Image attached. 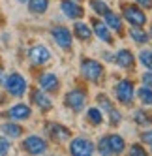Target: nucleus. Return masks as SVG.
<instances>
[{"instance_id": "nucleus-21", "label": "nucleus", "mask_w": 152, "mask_h": 156, "mask_svg": "<svg viewBox=\"0 0 152 156\" xmlns=\"http://www.w3.org/2000/svg\"><path fill=\"white\" fill-rule=\"evenodd\" d=\"M86 120H88L92 126H102V122H103V111L100 107H90L88 111H86Z\"/></svg>"}, {"instance_id": "nucleus-30", "label": "nucleus", "mask_w": 152, "mask_h": 156, "mask_svg": "<svg viewBox=\"0 0 152 156\" xmlns=\"http://www.w3.org/2000/svg\"><path fill=\"white\" fill-rule=\"evenodd\" d=\"M141 141L152 149V130H145L143 133H141Z\"/></svg>"}, {"instance_id": "nucleus-27", "label": "nucleus", "mask_w": 152, "mask_h": 156, "mask_svg": "<svg viewBox=\"0 0 152 156\" xmlns=\"http://www.w3.org/2000/svg\"><path fill=\"white\" fill-rule=\"evenodd\" d=\"M139 60H141V64H143L147 70L152 72V49H143V51H139Z\"/></svg>"}, {"instance_id": "nucleus-37", "label": "nucleus", "mask_w": 152, "mask_h": 156, "mask_svg": "<svg viewBox=\"0 0 152 156\" xmlns=\"http://www.w3.org/2000/svg\"><path fill=\"white\" fill-rule=\"evenodd\" d=\"M19 2H28V0H19Z\"/></svg>"}, {"instance_id": "nucleus-34", "label": "nucleus", "mask_w": 152, "mask_h": 156, "mask_svg": "<svg viewBox=\"0 0 152 156\" xmlns=\"http://www.w3.org/2000/svg\"><path fill=\"white\" fill-rule=\"evenodd\" d=\"M135 4H139V6H143L145 9H150L152 8V0H133Z\"/></svg>"}, {"instance_id": "nucleus-2", "label": "nucleus", "mask_w": 152, "mask_h": 156, "mask_svg": "<svg viewBox=\"0 0 152 156\" xmlns=\"http://www.w3.org/2000/svg\"><path fill=\"white\" fill-rule=\"evenodd\" d=\"M81 73L86 81L100 83L103 77V64L94 60V58H83L81 60Z\"/></svg>"}, {"instance_id": "nucleus-25", "label": "nucleus", "mask_w": 152, "mask_h": 156, "mask_svg": "<svg viewBox=\"0 0 152 156\" xmlns=\"http://www.w3.org/2000/svg\"><path fill=\"white\" fill-rule=\"evenodd\" d=\"M135 96L139 98V102L143 104V105H152V88L148 87H141L139 90H135Z\"/></svg>"}, {"instance_id": "nucleus-5", "label": "nucleus", "mask_w": 152, "mask_h": 156, "mask_svg": "<svg viewBox=\"0 0 152 156\" xmlns=\"http://www.w3.org/2000/svg\"><path fill=\"white\" fill-rule=\"evenodd\" d=\"M122 17L124 21H128L132 27H145L147 25V15L139 6H130V4H122Z\"/></svg>"}, {"instance_id": "nucleus-17", "label": "nucleus", "mask_w": 152, "mask_h": 156, "mask_svg": "<svg viewBox=\"0 0 152 156\" xmlns=\"http://www.w3.org/2000/svg\"><path fill=\"white\" fill-rule=\"evenodd\" d=\"M32 102H34V105L40 107V111H43V113L51 111V107H53L51 98H49L45 92H40V90H34V92H32Z\"/></svg>"}, {"instance_id": "nucleus-20", "label": "nucleus", "mask_w": 152, "mask_h": 156, "mask_svg": "<svg viewBox=\"0 0 152 156\" xmlns=\"http://www.w3.org/2000/svg\"><path fill=\"white\" fill-rule=\"evenodd\" d=\"M130 38H132L135 43H139V45H145V43L150 40L148 32H145L143 27H132V28H130Z\"/></svg>"}, {"instance_id": "nucleus-35", "label": "nucleus", "mask_w": 152, "mask_h": 156, "mask_svg": "<svg viewBox=\"0 0 152 156\" xmlns=\"http://www.w3.org/2000/svg\"><path fill=\"white\" fill-rule=\"evenodd\" d=\"M4 102H6V98H4V96H2V94H0V105H2V104H4Z\"/></svg>"}, {"instance_id": "nucleus-36", "label": "nucleus", "mask_w": 152, "mask_h": 156, "mask_svg": "<svg viewBox=\"0 0 152 156\" xmlns=\"http://www.w3.org/2000/svg\"><path fill=\"white\" fill-rule=\"evenodd\" d=\"M148 38H150V40H152V28H150V32H148Z\"/></svg>"}, {"instance_id": "nucleus-26", "label": "nucleus", "mask_w": 152, "mask_h": 156, "mask_svg": "<svg viewBox=\"0 0 152 156\" xmlns=\"http://www.w3.org/2000/svg\"><path fill=\"white\" fill-rule=\"evenodd\" d=\"M96 102H98V105H100V109L103 111V113H109V111L115 107L113 102H111V100L107 98L105 94H98V96H96Z\"/></svg>"}, {"instance_id": "nucleus-14", "label": "nucleus", "mask_w": 152, "mask_h": 156, "mask_svg": "<svg viewBox=\"0 0 152 156\" xmlns=\"http://www.w3.org/2000/svg\"><path fill=\"white\" fill-rule=\"evenodd\" d=\"M115 62H116L118 68H122V70H132L135 66V57L132 55V51L120 49V51H116V55H115Z\"/></svg>"}, {"instance_id": "nucleus-15", "label": "nucleus", "mask_w": 152, "mask_h": 156, "mask_svg": "<svg viewBox=\"0 0 152 156\" xmlns=\"http://www.w3.org/2000/svg\"><path fill=\"white\" fill-rule=\"evenodd\" d=\"M92 32L96 34V38H100L103 43H113V36H111V30L107 28V25L100 19H94L92 21Z\"/></svg>"}, {"instance_id": "nucleus-1", "label": "nucleus", "mask_w": 152, "mask_h": 156, "mask_svg": "<svg viewBox=\"0 0 152 156\" xmlns=\"http://www.w3.org/2000/svg\"><path fill=\"white\" fill-rule=\"evenodd\" d=\"M126 149V141L122 136L118 133H109V136H103L98 143V151L100 154H120Z\"/></svg>"}, {"instance_id": "nucleus-23", "label": "nucleus", "mask_w": 152, "mask_h": 156, "mask_svg": "<svg viewBox=\"0 0 152 156\" xmlns=\"http://www.w3.org/2000/svg\"><path fill=\"white\" fill-rule=\"evenodd\" d=\"M0 130H2L8 137H21V133H23V128L19 124H15V122H4V124L0 126Z\"/></svg>"}, {"instance_id": "nucleus-12", "label": "nucleus", "mask_w": 152, "mask_h": 156, "mask_svg": "<svg viewBox=\"0 0 152 156\" xmlns=\"http://www.w3.org/2000/svg\"><path fill=\"white\" fill-rule=\"evenodd\" d=\"M38 85H40V88L43 92H57L58 87H60V81H58V77L55 73L45 72V73H41L38 77Z\"/></svg>"}, {"instance_id": "nucleus-11", "label": "nucleus", "mask_w": 152, "mask_h": 156, "mask_svg": "<svg viewBox=\"0 0 152 156\" xmlns=\"http://www.w3.org/2000/svg\"><path fill=\"white\" fill-rule=\"evenodd\" d=\"M28 58H30L32 64L41 66V64L49 62V58H51V51H49L45 45H34V47L28 49Z\"/></svg>"}, {"instance_id": "nucleus-33", "label": "nucleus", "mask_w": 152, "mask_h": 156, "mask_svg": "<svg viewBox=\"0 0 152 156\" xmlns=\"http://www.w3.org/2000/svg\"><path fill=\"white\" fill-rule=\"evenodd\" d=\"M141 81H143V85H145V87L152 88V72H150V70H148V72H145V73H143V77H141Z\"/></svg>"}, {"instance_id": "nucleus-28", "label": "nucleus", "mask_w": 152, "mask_h": 156, "mask_svg": "<svg viewBox=\"0 0 152 156\" xmlns=\"http://www.w3.org/2000/svg\"><path fill=\"white\" fill-rule=\"evenodd\" d=\"M90 8H92V12H94V13H98L100 17L107 12V9H109V6H107L103 0H90Z\"/></svg>"}, {"instance_id": "nucleus-24", "label": "nucleus", "mask_w": 152, "mask_h": 156, "mask_svg": "<svg viewBox=\"0 0 152 156\" xmlns=\"http://www.w3.org/2000/svg\"><path fill=\"white\" fill-rule=\"evenodd\" d=\"M133 120L139 126H152V115L145 109H137L135 115H133Z\"/></svg>"}, {"instance_id": "nucleus-32", "label": "nucleus", "mask_w": 152, "mask_h": 156, "mask_svg": "<svg viewBox=\"0 0 152 156\" xmlns=\"http://www.w3.org/2000/svg\"><path fill=\"white\" fill-rule=\"evenodd\" d=\"M9 147H12V143H9L6 137H0V154L9 152Z\"/></svg>"}, {"instance_id": "nucleus-31", "label": "nucleus", "mask_w": 152, "mask_h": 156, "mask_svg": "<svg viewBox=\"0 0 152 156\" xmlns=\"http://www.w3.org/2000/svg\"><path fill=\"white\" fill-rule=\"evenodd\" d=\"M130 154H139V156H147V151H145V147H141V145H132L130 147Z\"/></svg>"}, {"instance_id": "nucleus-10", "label": "nucleus", "mask_w": 152, "mask_h": 156, "mask_svg": "<svg viewBox=\"0 0 152 156\" xmlns=\"http://www.w3.org/2000/svg\"><path fill=\"white\" fill-rule=\"evenodd\" d=\"M45 130L49 133V137L53 141H57V143H64V141H68L71 137V130L66 128L64 124H58V122H49L45 126Z\"/></svg>"}, {"instance_id": "nucleus-8", "label": "nucleus", "mask_w": 152, "mask_h": 156, "mask_svg": "<svg viewBox=\"0 0 152 156\" xmlns=\"http://www.w3.org/2000/svg\"><path fill=\"white\" fill-rule=\"evenodd\" d=\"M94 151H96L94 143L86 137H75L70 143V152L75 154V156H90Z\"/></svg>"}, {"instance_id": "nucleus-6", "label": "nucleus", "mask_w": 152, "mask_h": 156, "mask_svg": "<svg viewBox=\"0 0 152 156\" xmlns=\"http://www.w3.org/2000/svg\"><path fill=\"white\" fill-rule=\"evenodd\" d=\"M115 96H116V100L122 105H130V104L133 102V96H135L133 83L130 81V79H120L118 85L115 87Z\"/></svg>"}, {"instance_id": "nucleus-18", "label": "nucleus", "mask_w": 152, "mask_h": 156, "mask_svg": "<svg viewBox=\"0 0 152 156\" xmlns=\"http://www.w3.org/2000/svg\"><path fill=\"white\" fill-rule=\"evenodd\" d=\"M8 115L12 117L13 120H26V119H30L32 111H30V107L26 104H17V105H13L12 109L8 111Z\"/></svg>"}, {"instance_id": "nucleus-29", "label": "nucleus", "mask_w": 152, "mask_h": 156, "mask_svg": "<svg viewBox=\"0 0 152 156\" xmlns=\"http://www.w3.org/2000/svg\"><path fill=\"white\" fill-rule=\"evenodd\" d=\"M120 120H122V115H120V111L113 107V109L109 111V122H111V124L115 126V124H118Z\"/></svg>"}, {"instance_id": "nucleus-19", "label": "nucleus", "mask_w": 152, "mask_h": 156, "mask_svg": "<svg viewBox=\"0 0 152 156\" xmlns=\"http://www.w3.org/2000/svg\"><path fill=\"white\" fill-rule=\"evenodd\" d=\"M71 34L75 38H79L81 41H88L92 38V28L86 23H83V21H77V23L73 25V32H71Z\"/></svg>"}, {"instance_id": "nucleus-4", "label": "nucleus", "mask_w": 152, "mask_h": 156, "mask_svg": "<svg viewBox=\"0 0 152 156\" xmlns=\"http://www.w3.org/2000/svg\"><path fill=\"white\" fill-rule=\"evenodd\" d=\"M2 83H4V87H6V90L12 94V96H23L25 94V90H26V79L21 73H9L8 77H4L2 79Z\"/></svg>"}, {"instance_id": "nucleus-16", "label": "nucleus", "mask_w": 152, "mask_h": 156, "mask_svg": "<svg viewBox=\"0 0 152 156\" xmlns=\"http://www.w3.org/2000/svg\"><path fill=\"white\" fill-rule=\"evenodd\" d=\"M102 21L107 25V28L109 30H115V32H122V17L111 12V9H107V12L102 15Z\"/></svg>"}, {"instance_id": "nucleus-3", "label": "nucleus", "mask_w": 152, "mask_h": 156, "mask_svg": "<svg viewBox=\"0 0 152 156\" xmlns=\"http://www.w3.org/2000/svg\"><path fill=\"white\" fill-rule=\"evenodd\" d=\"M64 104H66V107H70L73 113H81L86 105V90H83V88H71V90L66 92V96H64Z\"/></svg>"}, {"instance_id": "nucleus-7", "label": "nucleus", "mask_w": 152, "mask_h": 156, "mask_svg": "<svg viewBox=\"0 0 152 156\" xmlns=\"http://www.w3.org/2000/svg\"><path fill=\"white\" fill-rule=\"evenodd\" d=\"M51 38H53V41H55L60 49H71L73 34L70 32V28L62 27V25L53 27V28H51Z\"/></svg>"}, {"instance_id": "nucleus-9", "label": "nucleus", "mask_w": 152, "mask_h": 156, "mask_svg": "<svg viewBox=\"0 0 152 156\" xmlns=\"http://www.w3.org/2000/svg\"><path fill=\"white\" fill-rule=\"evenodd\" d=\"M23 149H25L28 154H43V152H47L49 145H47L45 139L40 137V136H28V137L23 141Z\"/></svg>"}, {"instance_id": "nucleus-22", "label": "nucleus", "mask_w": 152, "mask_h": 156, "mask_svg": "<svg viewBox=\"0 0 152 156\" xmlns=\"http://www.w3.org/2000/svg\"><path fill=\"white\" fill-rule=\"evenodd\" d=\"M49 8V0H28V9L36 15L45 13Z\"/></svg>"}, {"instance_id": "nucleus-13", "label": "nucleus", "mask_w": 152, "mask_h": 156, "mask_svg": "<svg viewBox=\"0 0 152 156\" xmlns=\"http://www.w3.org/2000/svg\"><path fill=\"white\" fill-rule=\"evenodd\" d=\"M60 9H62V13L66 17H70V19H81L85 15L83 6H79L75 0H64L60 4Z\"/></svg>"}]
</instances>
